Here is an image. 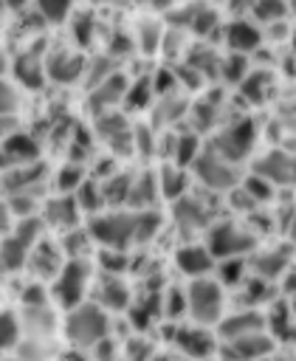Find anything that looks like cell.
Returning a JSON list of instances; mask_svg holds the SVG:
<instances>
[{
  "label": "cell",
  "mask_w": 296,
  "mask_h": 361,
  "mask_svg": "<svg viewBox=\"0 0 296 361\" xmlns=\"http://www.w3.org/2000/svg\"><path fill=\"white\" fill-rule=\"evenodd\" d=\"M87 231L96 245L104 248H132L149 243L161 231V214L155 209H116L96 212L87 220Z\"/></svg>",
  "instance_id": "obj_1"
},
{
  "label": "cell",
  "mask_w": 296,
  "mask_h": 361,
  "mask_svg": "<svg viewBox=\"0 0 296 361\" xmlns=\"http://www.w3.org/2000/svg\"><path fill=\"white\" fill-rule=\"evenodd\" d=\"M62 330H65V338L76 350H90L96 341L110 336V316L96 302H79V305L68 307Z\"/></svg>",
  "instance_id": "obj_2"
},
{
  "label": "cell",
  "mask_w": 296,
  "mask_h": 361,
  "mask_svg": "<svg viewBox=\"0 0 296 361\" xmlns=\"http://www.w3.org/2000/svg\"><path fill=\"white\" fill-rule=\"evenodd\" d=\"M183 296H186V313L195 324L214 327L220 322L223 307H226V293L217 279H211L209 274L192 276L189 285L183 288Z\"/></svg>",
  "instance_id": "obj_3"
},
{
  "label": "cell",
  "mask_w": 296,
  "mask_h": 361,
  "mask_svg": "<svg viewBox=\"0 0 296 361\" xmlns=\"http://www.w3.org/2000/svg\"><path fill=\"white\" fill-rule=\"evenodd\" d=\"M90 290V262L87 257L79 259H65L62 268L56 271V276L51 279V302L59 307H73L79 302H85Z\"/></svg>",
  "instance_id": "obj_4"
},
{
  "label": "cell",
  "mask_w": 296,
  "mask_h": 361,
  "mask_svg": "<svg viewBox=\"0 0 296 361\" xmlns=\"http://www.w3.org/2000/svg\"><path fill=\"white\" fill-rule=\"evenodd\" d=\"M42 237V220L39 217H20L17 226H11L0 240V271H20L25 268L31 245Z\"/></svg>",
  "instance_id": "obj_5"
},
{
  "label": "cell",
  "mask_w": 296,
  "mask_h": 361,
  "mask_svg": "<svg viewBox=\"0 0 296 361\" xmlns=\"http://www.w3.org/2000/svg\"><path fill=\"white\" fill-rule=\"evenodd\" d=\"M206 248L214 259L223 257H245L257 248V234L237 223H211L206 228Z\"/></svg>",
  "instance_id": "obj_6"
},
{
  "label": "cell",
  "mask_w": 296,
  "mask_h": 361,
  "mask_svg": "<svg viewBox=\"0 0 296 361\" xmlns=\"http://www.w3.org/2000/svg\"><path fill=\"white\" fill-rule=\"evenodd\" d=\"M254 144H257V127H254V121H251V118H240V121L223 127V130L209 141V149L217 152L220 158L237 164V161H245V158L251 155Z\"/></svg>",
  "instance_id": "obj_7"
},
{
  "label": "cell",
  "mask_w": 296,
  "mask_h": 361,
  "mask_svg": "<svg viewBox=\"0 0 296 361\" xmlns=\"http://www.w3.org/2000/svg\"><path fill=\"white\" fill-rule=\"evenodd\" d=\"M195 178L209 189V192H228L231 186L240 183V175H237V166L226 158H220L217 152H211L209 147L200 149L195 155V161L189 164Z\"/></svg>",
  "instance_id": "obj_8"
},
{
  "label": "cell",
  "mask_w": 296,
  "mask_h": 361,
  "mask_svg": "<svg viewBox=\"0 0 296 361\" xmlns=\"http://www.w3.org/2000/svg\"><path fill=\"white\" fill-rule=\"evenodd\" d=\"M172 341L175 347L183 353V358H195V361H209V355L214 353L217 341L214 333L203 324H183V327H172Z\"/></svg>",
  "instance_id": "obj_9"
},
{
  "label": "cell",
  "mask_w": 296,
  "mask_h": 361,
  "mask_svg": "<svg viewBox=\"0 0 296 361\" xmlns=\"http://www.w3.org/2000/svg\"><path fill=\"white\" fill-rule=\"evenodd\" d=\"M254 175L265 178L268 183L273 186H290L293 183V155L282 147H273L268 152H262L257 161H254Z\"/></svg>",
  "instance_id": "obj_10"
},
{
  "label": "cell",
  "mask_w": 296,
  "mask_h": 361,
  "mask_svg": "<svg viewBox=\"0 0 296 361\" xmlns=\"http://www.w3.org/2000/svg\"><path fill=\"white\" fill-rule=\"evenodd\" d=\"M62 262H65L62 248L51 240H42V237L31 245L28 259H25V265L31 268V276H37L39 282H51L56 276V271L62 268Z\"/></svg>",
  "instance_id": "obj_11"
},
{
  "label": "cell",
  "mask_w": 296,
  "mask_h": 361,
  "mask_svg": "<svg viewBox=\"0 0 296 361\" xmlns=\"http://www.w3.org/2000/svg\"><path fill=\"white\" fill-rule=\"evenodd\" d=\"M96 133L104 144H110L118 155L121 152H135L132 149V127L127 124V118L121 113H113V110H104L99 113L96 118Z\"/></svg>",
  "instance_id": "obj_12"
},
{
  "label": "cell",
  "mask_w": 296,
  "mask_h": 361,
  "mask_svg": "<svg viewBox=\"0 0 296 361\" xmlns=\"http://www.w3.org/2000/svg\"><path fill=\"white\" fill-rule=\"evenodd\" d=\"M172 220L180 231H203L211 226V209L189 195H180L178 200H172Z\"/></svg>",
  "instance_id": "obj_13"
},
{
  "label": "cell",
  "mask_w": 296,
  "mask_h": 361,
  "mask_svg": "<svg viewBox=\"0 0 296 361\" xmlns=\"http://www.w3.org/2000/svg\"><path fill=\"white\" fill-rule=\"evenodd\" d=\"M99 307H104L107 313H118V310H127L130 305V288L124 285L121 274H101L93 285V299Z\"/></svg>",
  "instance_id": "obj_14"
},
{
  "label": "cell",
  "mask_w": 296,
  "mask_h": 361,
  "mask_svg": "<svg viewBox=\"0 0 296 361\" xmlns=\"http://www.w3.org/2000/svg\"><path fill=\"white\" fill-rule=\"evenodd\" d=\"M79 214H82V209H79L73 192H59L56 197H51L42 206V217L39 220H42V226H51L56 231H65V228H70V226L79 223Z\"/></svg>",
  "instance_id": "obj_15"
},
{
  "label": "cell",
  "mask_w": 296,
  "mask_h": 361,
  "mask_svg": "<svg viewBox=\"0 0 296 361\" xmlns=\"http://www.w3.org/2000/svg\"><path fill=\"white\" fill-rule=\"evenodd\" d=\"M217 327V336L223 341H231V338H240L245 333H257V330H265V319L259 313V307H242V310H234V313H223L220 322L214 324Z\"/></svg>",
  "instance_id": "obj_16"
},
{
  "label": "cell",
  "mask_w": 296,
  "mask_h": 361,
  "mask_svg": "<svg viewBox=\"0 0 296 361\" xmlns=\"http://www.w3.org/2000/svg\"><path fill=\"white\" fill-rule=\"evenodd\" d=\"M290 259H293V251H290V243L285 245H273V248H262L254 254V262H251V274L262 276V279H282L285 271H290Z\"/></svg>",
  "instance_id": "obj_17"
},
{
  "label": "cell",
  "mask_w": 296,
  "mask_h": 361,
  "mask_svg": "<svg viewBox=\"0 0 296 361\" xmlns=\"http://www.w3.org/2000/svg\"><path fill=\"white\" fill-rule=\"evenodd\" d=\"M226 347H228L234 361H259V358H268L276 350V341L265 330H257V333H245L240 338L226 341Z\"/></svg>",
  "instance_id": "obj_18"
},
{
  "label": "cell",
  "mask_w": 296,
  "mask_h": 361,
  "mask_svg": "<svg viewBox=\"0 0 296 361\" xmlns=\"http://www.w3.org/2000/svg\"><path fill=\"white\" fill-rule=\"evenodd\" d=\"M85 73V56L73 54V51H54L45 59V76L59 82V85H70Z\"/></svg>",
  "instance_id": "obj_19"
},
{
  "label": "cell",
  "mask_w": 296,
  "mask_h": 361,
  "mask_svg": "<svg viewBox=\"0 0 296 361\" xmlns=\"http://www.w3.org/2000/svg\"><path fill=\"white\" fill-rule=\"evenodd\" d=\"M124 90H127V76L113 71L110 76H104L99 85L90 87V110L99 116V113L116 107L124 99Z\"/></svg>",
  "instance_id": "obj_20"
},
{
  "label": "cell",
  "mask_w": 296,
  "mask_h": 361,
  "mask_svg": "<svg viewBox=\"0 0 296 361\" xmlns=\"http://www.w3.org/2000/svg\"><path fill=\"white\" fill-rule=\"evenodd\" d=\"M265 319V333L279 341V344H290L293 341V307H290V296L285 299H273L268 316Z\"/></svg>",
  "instance_id": "obj_21"
},
{
  "label": "cell",
  "mask_w": 296,
  "mask_h": 361,
  "mask_svg": "<svg viewBox=\"0 0 296 361\" xmlns=\"http://www.w3.org/2000/svg\"><path fill=\"white\" fill-rule=\"evenodd\" d=\"M175 265H178V271H183L189 279L192 276H206L211 268H214V257L209 254V248L206 245H183V248H178L175 251Z\"/></svg>",
  "instance_id": "obj_22"
},
{
  "label": "cell",
  "mask_w": 296,
  "mask_h": 361,
  "mask_svg": "<svg viewBox=\"0 0 296 361\" xmlns=\"http://www.w3.org/2000/svg\"><path fill=\"white\" fill-rule=\"evenodd\" d=\"M45 180V166L42 164H34V161H25L23 166H8L6 169V189L8 192H37Z\"/></svg>",
  "instance_id": "obj_23"
},
{
  "label": "cell",
  "mask_w": 296,
  "mask_h": 361,
  "mask_svg": "<svg viewBox=\"0 0 296 361\" xmlns=\"http://www.w3.org/2000/svg\"><path fill=\"white\" fill-rule=\"evenodd\" d=\"M158 197H161L158 172H141L130 180V192H127V206L130 209H152V203Z\"/></svg>",
  "instance_id": "obj_24"
},
{
  "label": "cell",
  "mask_w": 296,
  "mask_h": 361,
  "mask_svg": "<svg viewBox=\"0 0 296 361\" xmlns=\"http://www.w3.org/2000/svg\"><path fill=\"white\" fill-rule=\"evenodd\" d=\"M259 42H262V31H259V25H254V23H248V20H234V23L226 28V45H228L231 51L248 54V51H254Z\"/></svg>",
  "instance_id": "obj_25"
},
{
  "label": "cell",
  "mask_w": 296,
  "mask_h": 361,
  "mask_svg": "<svg viewBox=\"0 0 296 361\" xmlns=\"http://www.w3.org/2000/svg\"><path fill=\"white\" fill-rule=\"evenodd\" d=\"M11 71H14L17 82L25 85V87H31V90H39V87L45 85V62H42L37 54H23V56H17L14 65H11Z\"/></svg>",
  "instance_id": "obj_26"
},
{
  "label": "cell",
  "mask_w": 296,
  "mask_h": 361,
  "mask_svg": "<svg viewBox=\"0 0 296 361\" xmlns=\"http://www.w3.org/2000/svg\"><path fill=\"white\" fill-rule=\"evenodd\" d=\"M237 85H240V93H242L245 102H251V104H262V102L268 99L271 87H273V79H271L268 71H248Z\"/></svg>",
  "instance_id": "obj_27"
},
{
  "label": "cell",
  "mask_w": 296,
  "mask_h": 361,
  "mask_svg": "<svg viewBox=\"0 0 296 361\" xmlns=\"http://www.w3.org/2000/svg\"><path fill=\"white\" fill-rule=\"evenodd\" d=\"M93 245H96V243H93L90 231H87V226H85V228H79V223H76V226H70V228H65V231H62V240H59V248H62L65 259L87 257Z\"/></svg>",
  "instance_id": "obj_28"
},
{
  "label": "cell",
  "mask_w": 296,
  "mask_h": 361,
  "mask_svg": "<svg viewBox=\"0 0 296 361\" xmlns=\"http://www.w3.org/2000/svg\"><path fill=\"white\" fill-rule=\"evenodd\" d=\"M158 189H161V197L166 200H178L180 195L189 192V180H186V169L172 164V166H164L158 172Z\"/></svg>",
  "instance_id": "obj_29"
},
{
  "label": "cell",
  "mask_w": 296,
  "mask_h": 361,
  "mask_svg": "<svg viewBox=\"0 0 296 361\" xmlns=\"http://www.w3.org/2000/svg\"><path fill=\"white\" fill-rule=\"evenodd\" d=\"M268 299H271V279H262V276L251 274L240 282V305L242 307H259Z\"/></svg>",
  "instance_id": "obj_30"
},
{
  "label": "cell",
  "mask_w": 296,
  "mask_h": 361,
  "mask_svg": "<svg viewBox=\"0 0 296 361\" xmlns=\"http://www.w3.org/2000/svg\"><path fill=\"white\" fill-rule=\"evenodd\" d=\"M6 155L11 158V164H25V161H37V141L25 133H8L3 141Z\"/></svg>",
  "instance_id": "obj_31"
},
{
  "label": "cell",
  "mask_w": 296,
  "mask_h": 361,
  "mask_svg": "<svg viewBox=\"0 0 296 361\" xmlns=\"http://www.w3.org/2000/svg\"><path fill=\"white\" fill-rule=\"evenodd\" d=\"M73 197H76V203H79V209H82V212L96 214V212H101V209H104L101 183H99V180H93V178H85V180L73 189Z\"/></svg>",
  "instance_id": "obj_32"
},
{
  "label": "cell",
  "mask_w": 296,
  "mask_h": 361,
  "mask_svg": "<svg viewBox=\"0 0 296 361\" xmlns=\"http://www.w3.org/2000/svg\"><path fill=\"white\" fill-rule=\"evenodd\" d=\"M217 262V271H214V279L228 288V285H240L245 279V259L242 257H223V259H214Z\"/></svg>",
  "instance_id": "obj_33"
},
{
  "label": "cell",
  "mask_w": 296,
  "mask_h": 361,
  "mask_svg": "<svg viewBox=\"0 0 296 361\" xmlns=\"http://www.w3.org/2000/svg\"><path fill=\"white\" fill-rule=\"evenodd\" d=\"M130 175H113V178H101V195H104V206H124L127 203V192H130Z\"/></svg>",
  "instance_id": "obj_34"
},
{
  "label": "cell",
  "mask_w": 296,
  "mask_h": 361,
  "mask_svg": "<svg viewBox=\"0 0 296 361\" xmlns=\"http://www.w3.org/2000/svg\"><path fill=\"white\" fill-rule=\"evenodd\" d=\"M152 79L149 76H138L132 85L127 82V90H124V99L121 102H127V107H132V110H141V107H147L149 104V99H152Z\"/></svg>",
  "instance_id": "obj_35"
},
{
  "label": "cell",
  "mask_w": 296,
  "mask_h": 361,
  "mask_svg": "<svg viewBox=\"0 0 296 361\" xmlns=\"http://www.w3.org/2000/svg\"><path fill=\"white\" fill-rule=\"evenodd\" d=\"M161 37H164V31H161V25L155 23V20H144L141 25H138V31H135V45H138V51H144V54H155L158 48H161Z\"/></svg>",
  "instance_id": "obj_36"
},
{
  "label": "cell",
  "mask_w": 296,
  "mask_h": 361,
  "mask_svg": "<svg viewBox=\"0 0 296 361\" xmlns=\"http://www.w3.org/2000/svg\"><path fill=\"white\" fill-rule=\"evenodd\" d=\"M200 152V141L195 133H183V135H175V147H172V158L178 166H189L195 161V155Z\"/></svg>",
  "instance_id": "obj_37"
},
{
  "label": "cell",
  "mask_w": 296,
  "mask_h": 361,
  "mask_svg": "<svg viewBox=\"0 0 296 361\" xmlns=\"http://www.w3.org/2000/svg\"><path fill=\"white\" fill-rule=\"evenodd\" d=\"M226 82H231V85H237L245 73H248V59H245V54H240V51H231V56H223L220 59V71H217Z\"/></svg>",
  "instance_id": "obj_38"
},
{
  "label": "cell",
  "mask_w": 296,
  "mask_h": 361,
  "mask_svg": "<svg viewBox=\"0 0 296 361\" xmlns=\"http://www.w3.org/2000/svg\"><path fill=\"white\" fill-rule=\"evenodd\" d=\"M217 23H220V14H217L214 8H209V6H197L186 28L195 31L197 37H206V34H211V31L217 28Z\"/></svg>",
  "instance_id": "obj_39"
},
{
  "label": "cell",
  "mask_w": 296,
  "mask_h": 361,
  "mask_svg": "<svg viewBox=\"0 0 296 361\" xmlns=\"http://www.w3.org/2000/svg\"><path fill=\"white\" fill-rule=\"evenodd\" d=\"M290 11L288 0H257L254 3V17L259 23H279Z\"/></svg>",
  "instance_id": "obj_40"
},
{
  "label": "cell",
  "mask_w": 296,
  "mask_h": 361,
  "mask_svg": "<svg viewBox=\"0 0 296 361\" xmlns=\"http://www.w3.org/2000/svg\"><path fill=\"white\" fill-rule=\"evenodd\" d=\"M73 0H37V11L45 23H65L70 17Z\"/></svg>",
  "instance_id": "obj_41"
},
{
  "label": "cell",
  "mask_w": 296,
  "mask_h": 361,
  "mask_svg": "<svg viewBox=\"0 0 296 361\" xmlns=\"http://www.w3.org/2000/svg\"><path fill=\"white\" fill-rule=\"evenodd\" d=\"M113 71H116V56L107 54V56H93L90 62H85V73H82V76H85L87 85L93 87V85H99L104 76H110Z\"/></svg>",
  "instance_id": "obj_42"
},
{
  "label": "cell",
  "mask_w": 296,
  "mask_h": 361,
  "mask_svg": "<svg viewBox=\"0 0 296 361\" xmlns=\"http://www.w3.org/2000/svg\"><path fill=\"white\" fill-rule=\"evenodd\" d=\"M240 186L251 195V200L257 203V206H262V203H268L271 197H273V183H268L265 178H259V175H245L242 180H240Z\"/></svg>",
  "instance_id": "obj_43"
},
{
  "label": "cell",
  "mask_w": 296,
  "mask_h": 361,
  "mask_svg": "<svg viewBox=\"0 0 296 361\" xmlns=\"http://www.w3.org/2000/svg\"><path fill=\"white\" fill-rule=\"evenodd\" d=\"M189 65L195 71H200L203 79L206 76H214L220 71V59H217V54L211 48H195V51H189Z\"/></svg>",
  "instance_id": "obj_44"
},
{
  "label": "cell",
  "mask_w": 296,
  "mask_h": 361,
  "mask_svg": "<svg viewBox=\"0 0 296 361\" xmlns=\"http://www.w3.org/2000/svg\"><path fill=\"white\" fill-rule=\"evenodd\" d=\"M6 203H8L11 217H17V220L37 214V192H11Z\"/></svg>",
  "instance_id": "obj_45"
},
{
  "label": "cell",
  "mask_w": 296,
  "mask_h": 361,
  "mask_svg": "<svg viewBox=\"0 0 296 361\" xmlns=\"http://www.w3.org/2000/svg\"><path fill=\"white\" fill-rule=\"evenodd\" d=\"M20 341V322L14 313H0V353L17 347Z\"/></svg>",
  "instance_id": "obj_46"
},
{
  "label": "cell",
  "mask_w": 296,
  "mask_h": 361,
  "mask_svg": "<svg viewBox=\"0 0 296 361\" xmlns=\"http://www.w3.org/2000/svg\"><path fill=\"white\" fill-rule=\"evenodd\" d=\"M93 34H96V17L90 11H79L73 17V39L85 48V45L93 42Z\"/></svg>",
  "instance_id": "obj_47"
},
{
  "label": "cell",
  "mask_w": 296,
  "mask_h": 361,
  "mask_svg": "<svg viewBox=\"0 0 296 361\" xmlns=\"http://www.w3.org/2000/svg\"><path fill=\"white\" fill-rule=\"evenodd\" d=\"M189 116H192L195 130H209V127L214 124V118H217V104L209 102V99H206V102H197V104H192Z\"/></svg>",
  "instance_id": "obj_48"
},
{
  "label": "cell",
  "mask_w": 296,
  "mask_h": 361,
  "mask_svg": "<svg viewBox=\"0 0 296 361\" xmlns=\"http://www.w3.org/2000/svg\"><path fill=\"white\" fill-rule=\"evenodd\" d=\"M161 99H164V102L158 104V121H161V124H169V121L180 118V116L189 110V104H186L183 99H169V93H164Z\"/></svg>",
  "instance_id": "obj_49"
},
{
  "label": "cell",
  "mask_w": 296,
  "mask_h": 361,
  "mask_svg": "<svg viewBox=\"0 0 296 361\" xmlns=\"http://www.w3.org/2000/svg\"><path fill=\"white\" fill-rule=\"evenodd\" d=\"M82 180H85V169H82L79 164H68V166H62L59 175H56V189H59V192H73Z\"/></svg>",
  "instance_id": "obj_50"
},
{
  "label": "cell",
  "mask_w": 296,
  "mask_h": 361,
  "mask_svg": "<svg viewBox=\"0 0 296 361\" xmlns=\"http://www.w3.org/2000/svg\"><path fill=\"white\" fill-rule=\"evenodd\" d=\"M161 313L166 316V319H180L183 313H186V296H183V290H166V296L161 299Z\"/></svg>",
  "instance_id": "obj_51"
},
{
  "label": "cell",
  "mask_w": 296,
  "mask_h": 361,
  "mask_svg": "<svg viewBox=\"0 0 296 361\" xmlns=\"http://www.w3.org/2000/svg\"><path fill=\"white\" fill-rule=\"evenodd\" d=\"M99 262H101V271H107V274H124V268H127V254H124L121 248H104V245H101Z\"/></svg>",
  "instance_id": "obj_52"
},
{
  "label": "cell",
  "mask_w": 296,
  "mask_h": 361,
  "mask_svg": "<svg viewBox=\"0 0 296 361\" xmlns=\"http://www.w3.org/2000/svg\"><path fill=\"white\" fill-rule=\"evenodd\" d=\"M17 104H20V96H17L14 85L0 79V116H11L17 110Z\"/></svg>",
  "instance_id": "obj_53"
},
{
  "label": "cell",
  "mask_w": 296,
  "mask_h": 361,
  "mask_svg": "<svg viewBox=\"0 0 296 361\" xmlns=\"http://www.w3.org/2000/svg\"><path fill=\"white\" fill-rule=\"evenodd\" d=\"M149 358H152V350L147 341H141V338L127 341V361H149Z\"/></svg>",
  "instance_id": "obj_54"
},
{
  "label": "cell",
  "mask_w": 296,
  "mask_h": 361,
  "mask_svg": "<svg viewBox=\"0 0 296 361\" xmlns=\"http://www.w3.org/2000/svg\"><path fill=\"white\" fill-rule=\"evenodd\" d=\"M8 228H11V212H8V203L0 200V237H3Z\"/></svg>",
  "instance_id": "obj_55"
},
{
  "label": "cell",
  "mask_w": 296,
  "mask_h": 361,
  "mask_svg": "<svg viewBox=\"0 0 296 361\" xmlns=\"http://www.w3.org/2000/svg\"><path fill=\"white\" fill-rule=\"evenodd\" d=\"M8 166H11V158H8V155H6V149L0 147V172H6Z\"/></svg>",
  "instance_id": "obj_56"
},
{
  "label": "cell",
  "mask_w": 296,
  "mask_h": 361,
  "mask_svg": "<svg viewBox=\"0 0 296 361\" xmlns=\"http://www.w3.org/2000/svg\"><path fill=\"white\" fill-rule=\"evenodd\" d=\"M169 3L172 0H147V6H152V8H169Z\"/></svg>",
  "instance_id": "obj_57"
},
{
  "label": "cell",
  "mask_w": 296,
  "mask_h": 361,
  "mask_svg": "<svg viewBox=\"0 0 296 361\" xmlns=\"http://www.w3.org/2000/svg\"><path fill=\"white\" fill-rule=\"evenodd\" d=\"M96 3H104V6H124L127 0H96Z\"/></svg>",
  "instance_id": "obj_58"
},
{
  "label": "cell",
  "mask_w": 296,
  "mask_h": 361,
  "mask_svg": "<svg viewBox=\"0 0 296 361\" xmlns=\"http://www.w3.org/2000/svg\"><path fill=\"white\" fill-rule=\"evenodd\" d=\"M273 361H290V355H276Z\"/></svg>",
  "instance_id": "obj_59"
},
{
  "label": "cell",
  "mask_w": 296,
  "mask_h": 361,
  "mask_svg": "<svg viewBox=\"0 0 296 361\" xmlns=\"http://www.w3.org/2000/svg\"><path fill=\"white\" fill-rule=\"evenodd\" d=\"M155 361H175V358H155Z\"/></svg>",
  "instance_id": "obj_60"
},
{
  "label": "cell",
  "mask_w": 296,
  "mask_h": 361,
  "mask_svg": "<svg viewBox=\"0 0 296 361\" xmlns=\"http://www.w3.org/2000/svg\"><path fill=\"white\" fill-rule=\"evenodd\" d=\"M8 3H14V6H20V3H23V0H8Z\"/></svg>",
  "instance_id": "obj_61"
},
{
  "label": "cell",
  "mask_w": 296,
  "mask_h": 361,
  "mask_svg": "<svg viewBox=\"0 0 296 361\" xmlns=\"http://www.w3.org/2000/svg\"><path fill=\"white\" fill-rule=\"evenodd\" d=\"M17 361H20V358H17Z\"/></svg>",
  "instance_id": "obj_62"
}]
</instances>
